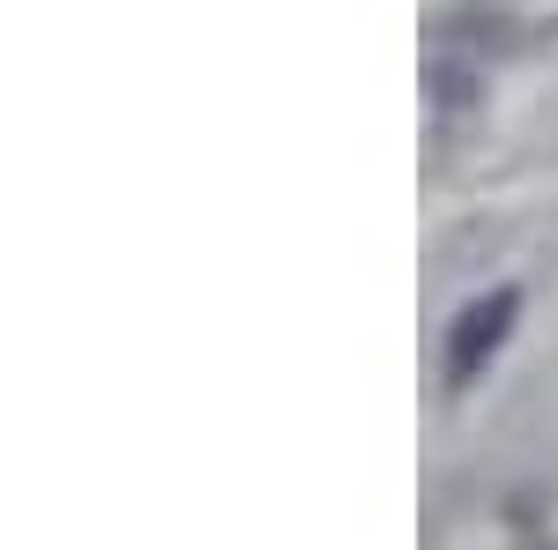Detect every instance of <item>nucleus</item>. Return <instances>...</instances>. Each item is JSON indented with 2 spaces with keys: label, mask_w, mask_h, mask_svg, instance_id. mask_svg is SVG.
Listing matches in <instances>:
<instances>
[{
  "label": "nucleus",
  "mask_w": 558,
  "mask_h": 550,
  "mask_svg": "<svg viewBox=\"0 0 558 550\" xmlns=\"http://www.w3.org/2000/svg\"><path fill=\"white\" fill-rule=\"evenodd\" d=\"M514 313H521V291H492V297H476V305H462V320L447 328V380L454 387L476 380L492 365V350L514 335Z\"/></svg>",
  "instance_id": "f257e3e1"
}]
</instances>
